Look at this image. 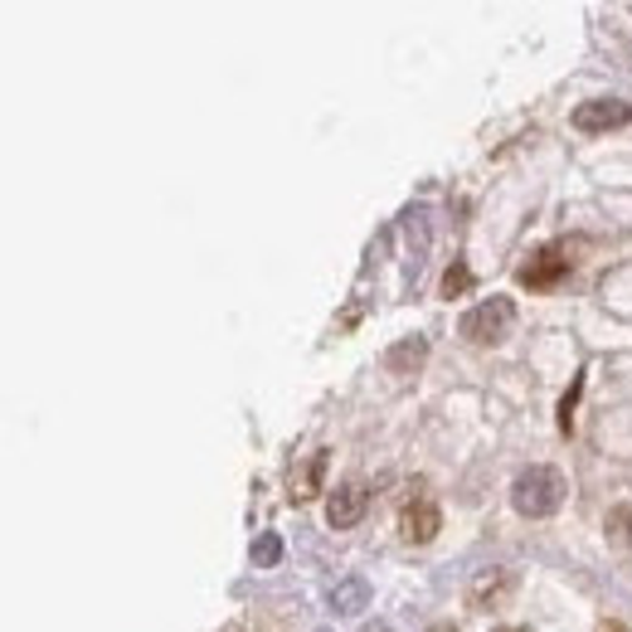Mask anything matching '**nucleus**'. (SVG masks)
Masks as SVG:
<instances>
[{"label":"nucleus","mask_w":632,"mask_h":632,"mask_svg":"<svg viewBox=\"0 0 632 632\" xmlns=\"http://www.w3.org/2000/svg\"><path fill=\"white\" fill-rule=\"evenodd\" d=\"M565 492H569L565 472L545 468V462H535V468H525L511 482V506L521 516H531V521H545V516H555L559 506H565Z\"/></svg>","instance_id":"obj_1"},{"label":"nucleus","mask_w":632,"mask_h":632,"mask_svg":"<svg viewBox=\"0 0 632 632\" xmlns=\"http://www.w3.org/2000/svg\"><path fill=\"white\" fill-rule=\"evenodd\" d=\"M511 326H516L511 297H486V302H476L472 312L458 321V331L472 340V346H501V340L511 336Z\"/></svg>","instance_id":"obj_2"},{"label":"nucleus","mask_w":632,"mask_h":632,"mask_svg":"<svg viewBox=\"0 0 632 632\" xmlns=\"http://www.w3.org/2000/svg\"><path fill=\"white\" fill-rule=\"evenodd\" d=\"M569 268H574V244H545L531 253V263H521V287L550 293L569 277Z\"/></svg>","instance_id":"obj_3"},{"label":"nucleus","mask_w":632,"mask_h":632,"mask_svg":"<svg viewBox=\"0 0 632 632\" xmlns=\"http://www.w3.org/2000/svg\"><path fill=\"white\" fill-rule=\"evenodd\" d=\"M574 132H584V137H604V132H618L632 122V102L623 98H588L574 108Z\"/></svg>","instance_id":"obj_4"},{"label":"nucleus","mask_w":632,"mask_h":632,"mask_svg":"<svg viewBox=\"0 0 632 632\" xmlns=\"http://www.w3.org/2000/svg\"><path fill=\"white\" fill-rule=\"evenodd\" d=\"M370 511V486L365 482H340L336 492L326 496V525L331 531H350V525H360Z\"/></svg>","instance_id":"obj_5"},{"label":"nucleus","mask_w":632,"mask_h":632,"mask_svg":"<svg viewBox=\"0 0 632 632\" xmlns=\"http://www.w3.org/2000/svg\"><path fill=\"white\" fill-rule=\"evenodd\" d=\"M438 531H443V511L429 501V496L404 501V511H399V535H404V541H409V545H429Z\"/></svg>","instance_id":"obj_6"},{"label":"nucleus","mask_w":632,"mask_h":632,"mask_svg":"<svg viewBox=\"0 0 632 632\" xmlns=\"http://www.w3.org/2000/svg\"><path fill=\"white\" fill-rule=\"evenodd\" d=\"M516 594V569H492V574H482L472 584V608H482V614H492V608H506V598Z\"/></svg>","instance_id":"obj_7"},{"label":"nucleus","mask_w":632,"mask_h":632,"mask_svg":"<svg viewBox=\"0 0 632 632\" xmlns=\"http://www.w3.org/2000/svg\"><path fill=\"white\" fill-rule=\"evenodd\" d=\"M423 360H429V340H423V336H409V340H399V346L389 350L385 365L395 370V375H413V370H419Z\"/></svg>","instance_id":"obj_8"},{"label":"nucleus","mask_w":632,"mask_h":632,"mask_svg":"<svg viewBox=\"0 0 632 632\" xmlns=\"http://www.w3.org/2000/svg\"><path fill=\"white\" fill-rule=\"evenodd\" d=\"M365 598H370L365 579H346V584L331 588V608H336V614H360V608H365Z\"/></svg>","instance_id":"obj_9"},{"label":"nucleus","mask_w":632,"mask_h":632,"mask_svg":"<svg viewBox=\"0 0 632 632\" xmlns=\"http://www.w3.org/2000/svg\"><path fill=\"white\" fill-rule=\"evenodd\" d=\"M321 472H326V453H312V462H307V472L297 476L293 472V501H307V496H317V486H321Z\"/></svg>","instance_id":"obj_10"},{"label":"nucleus","mask_w":632,"mask_h":632,"mask_svg":"<svg viewBox=\"0 0 632 632\" xmlns=\"http://www.w3.org/2000/svg\"><path fill=\"white\" fill-rule=\"evenodd\" d=\"M462 293H472V273H468V263H453L443 273V297H462Z\"/></svg>","instance_id":"obj_11"},{"label":"nucleus","mask_w":632,"mask_h":632,"mask_svg":"<svg viewBox=\"0 0 632 632\" xmlns=\"http://www.w3.org/2000/svg\"><path fill=\"white\" fill-rule=\"evenodd\" d=\"M277 555H283V541H277V535L268 531L263 541L253 545V565H258V569H273V565H277Z\"/></svg>","instance_id":"obj_12"},{"label":"nucleus","mask_w":632,"mask_h":632,"mask_svg":"<svg viewBox=\"0 0 632 632\" xmlns=\"http://www.w3.org/2000/svg\"><path fill=\"white\" fill-rule=\"evenodd\" d=\"M594 632H628V628H623V623H618V618H608V623H598Z\"/></svg>","instance_id":"obj_13"},{"label":"nucleus","mask_w":632,"mask_h":632,"mask_svg":"<svg viewBox=\"0 0 632 632\" xmlns=\"http://www.w3.org/2000/svg\"><path fill=\"white\" fill-rule=\"evenodd\" d=\"M429 632H458V628H453V623H433Z\"/></svg>","instance_id":"obj_14"},{"label":"nucleus","mask_w":632,"mask_h":632,"mask_svg":"<svg viewBox=\"0 0 632 632\" xmlns=\"http://www.w3.org/2000/svg\"><path fill=\"white\" fill-rule=\"evenodd\" d=\"M496 632H531V628H496Z\"/></svg>","instance_id":"obj_15"},{"label":"nucleus","mask_w":632,"mask_h":632,"mask_svg":"<svg viewBox=\"0 0 632 632\" xmlns=\"http://www.w3.org/2000/svg\"><path fill=\"white\" fill-rule=\"evenodd\" d=\"M370 632H385V628H370Z\"/></svg>","instance_id":"obj_16"}]
</instances>
